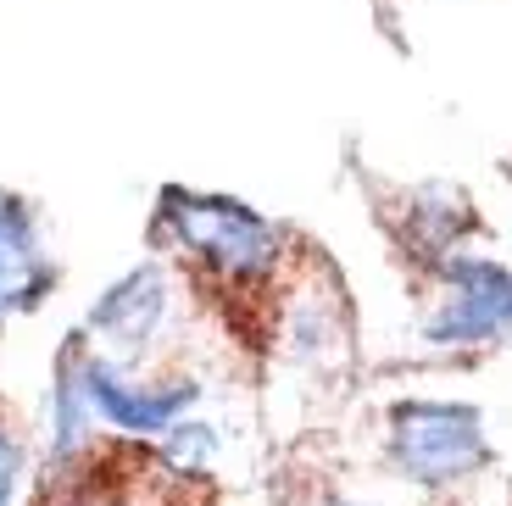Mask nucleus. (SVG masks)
<instances>
[{"mask_svg": "<svg viewBox=\"0 0 512 506\" xmlns=\"http://www.w3.org/2000/svg\"><path fill=\"white\" fill-rule=\"evenodd\" d=\"M390 462L423 490L474 479L490 462V434L468 401H401L390 412Z\"/></svg>", "mask_w": 512, "mask_h": 506, "instance_id": "obj_1", "label": "nucleus"}, {"mask_svg": "<svg viewBox=\"0 0 512 506\" xmlns=\"http://www.w3.org/2000/svg\"><path fill=\"white\" fill-rule=\"evenodd\" d=\"M162 228L218 279H262L279 256V228L229 195H162Z\"/></svg>", "mask_w": 512, "mask_h": 506, "instance_id": "obj_2", "label": "nucleus"}, {"mask_svg": "<svg viewBox=\"0 0 512 506\" xmlns=\"http://www.w3.org/2000/svg\"><path fill=\"white\" fill-rule=\"evenodd\" d=\"M446 306L423 323L429 345H490L512 329V267L490 256H446Z\"/></svg>", "mask_w": 512, "mask_h": 506, "instance_id": "obj_3", "label": "nucleus"}, {"mask_svg": "<svg viewBox=\"0 0 512 506\" xmlns=\"http://www.w3.org/2000/svg\"><path fill=\"white\" fill-rule=\"evenodd\" d=\"M78 373H84V395H90V412L112 429L128 434H167L179 418H190L195 406V384H167V390H145L134 384L117 362L106 356H78Z\"/></svg>", "mask_w": 512, "mask_h": 506, "instance_id": "obj_4", "label": "nucleus"}, {"mask_svg": "<svg viewBox=\"0 0 512 506\" xmlns=\"http://www.w3.org/2000/svg\"><path fill=\"white\" fill-rule=\"evenodd\" d=\"M167 306H173V290H167V273L162 267H134L101 301L90 306V323L95 340L112 351V362H128V356H145V345L156 340V329L167 323Z\"/></svg>", "mask_w": 512, "mask_h": 506, "instance_id": "obj_5", "label": "nucleus"}, {"mask_svg": "<svg viewBox=\"0 0 512 506\" xmlns=\"http://www.w3.org/2000/svg\"><path fill=\"white\" fill-rule=\"evenodd\" d=\"M45 279H51V267H45L34 212L0 190V323L12 312H28L45 295Z\"/></svg>", "mask_w": 512, "mask_h": 506, "instance_id": "obj_6", "label": "nucleus"}, {"mask_svg": "<svg viewBox=\"0 0 512 506\" xmlns=\"http://www.w3.org/2000/svg\"><path fill=\"white\" fill-rule=\"evenodd\" d=\"M468 228H474V206L462 201L457 190H423L418 201H412V223H407L412 251L440 256V251H451Z\"/></svg>", "mask_w": 512, "mask_h": 506, "instance_id": "obj_7", "label": "nucleus"}, {"mask_svg": "<svg viewBox=\"0 0 512 506\" xmlns=\"http://www.w3.org/2000/svg\"><path fill=\"white\" fill-rule=\"evenodd\" d=\"M212 451H218V434H212V423H201V418H179L162 440V456L184 473H201L206 462H212Z\"/></svg>", "mask_w": 512, "mask_h": 506, "instance_id": "obj_8", "label": "nucleus"}, {"mask_svg": "<svg viewBox=\"0 0 512 506\" xmlns=\"http://www.w3.org/2000/svg\"><path fill=\"white\" fill-rule=\"evenodd\" d=\"M17 490H23V451L12 434H0V506H17Z\"/></svg>", "mask_w": 512, "mask_h": 506, "instance_id": "obj_9", "label": "nucleus"}, {"mask_svg": "<svg viewBox=\"0 0 512 506\" xmlns=\"http://www.w3.org/2000/svg\"><path fill=\"white\" fill-rule=\"evenodd\" d=\"M78 506H117V501H101V495H84Z\"/></svg>", "mask_w": 512, "mask_h": 506, "instance_id": "obj_10", "label": "nucleus"}]
</instances>
